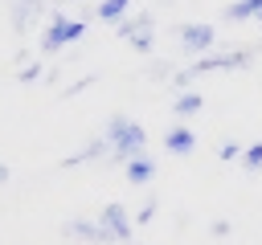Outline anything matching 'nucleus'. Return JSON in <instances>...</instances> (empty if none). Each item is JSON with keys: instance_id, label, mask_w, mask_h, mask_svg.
Here are the masks:
<instances>
[{"instance_id": "nucleus-12", "label": "nucleus", "mask_w": 262, "mask_h": 245, "mask_svg": "<svg viewBox=\"0 0 262 245\" xmlns=\"http://www.w3.org/2000/svg\"><path fill=\"white\" fill-rule=\"evenodd\" d=\"M221 20H229V24H242V20L262 24V0H233V4L221 12Z\"/></svg>"}, {"instance_id": "nucleus-2", "label": "nucleus", "mask_w": 262, "mask_h": 245, "mask_svg": "<svg viewBox=\"0 0 262 245\" xmlns=\"http://www.w3.org/2000/svg\"><path fill=\"white\" fill-rule=\"evenodd\" d=\"M262 49L258 45H242V49H233V53H205V57H192V65H184L192 78L196 74H213V69H246V65H254V57H258Z\"/></svg>"}, {"instance_id": "nucleus-18", "label": "nucleus", "mask_w": 262, "mask_h": 245, "mask_svg": "<svg viewBox=\"0 0 262 245\" xmlns=\"http://www.w3.org/2000/svg\"><path fill=\"white\" fill-rule=\"evenodd\" d=\"M217 155H221V163H229V159H242V147H237L233 139H225V143L217 147Z\"/></svg>"}, {"instance_id": "nucleus-14", "label": "nucleus", "mask_w": 262, "mask_h": 245, "mask_svg": "<svg viewBox=\"0 0 262 245\" xmlns=\"http://www.w3.org/2000/svg\"><path fill=\"white\" fill-rule=\"evenodd\" d=\"M127 8H131V0H102V4L94 8V16H98V20H106V24H115V20H123V16H127Z\"/></svg>"}, {"instance_id": "nucleus-10", "label": "nucleus", "mask_w": 262, "mask_h": 245, "mask_svg": "<svg viewBox=\"0 0 262 245\" xmlns=\"http://www.w3.org/2000/svg\"><path fill=\"white\" fill-rule=\"evenodd\" d=\"M98 159H111V143H106V135H98V139H90L82 151H74V155H66L61 159V167H78V163H98Z\"/></svg>"}, {"instance_id": "nucleus-17", "label": "nucleus", "mask_w": 262, "mask_h": 245, "mask_svg": "<svg viewBox=\"0 0 262 245\" xmlns=\"http://www.w3.org/2000/svg\"><path fill=\"white\" fill-rule=\"evenodd\" d=\"M156 212H160V200H156V196H147V200L139 204V212H135V225H151V220H156Z\"/></svg>"}, {"instance_id": "nucleus-19", "label": "nucleus", "mask_w": 262, "mask_h": 245, "mask_svg": "<svg viewBox=\"0 0 262 245\" xmlns=\"http://www.w3.org/2000/svg\"><path fill=\"white\" fill-rule=\"evenodd\" d=\"M41 74H45V69H41V61H29V65L20 69V86H29V82H37Z\"/></svg>"}, {"instance_id": "nucleus-1", "label": "nucleus", "mask_w": 262, "mask_h": 245, "mask_svg": "<svg viewBox=\"0 0 262 245\" xmlns=\"http://www.w3.org/2000/svg\"><path fill=\"white\" fill-rule=\"evenodd\" d=\"M106 143H111V163H127L131 155H139V151H147V131L131 118V114H111L106 118Z\"/></svg>"}, {"instance_id": "nucleus-15", "label": "nucleus", "mask_w": 262, "mask_h": 245, "mask_svg": "<svg viewBox=\"0 0 262 245\" xmlns=\"http://www.w3.org/2000/svg\"><path fill=\"white\" fill-rule=\"evenodd\" d=\"M242 167H246V172H262V143L242 147Z\"/></svg>"}, {"instance_id": "nucleus-3", "label": "nucleus", "mask_w": 262, "mask_h": 245, "mask_svg": "<svg viewBox=\"0 0 262 245\" xmlns=\"http://www.w3.org/2000/svg\"><path fill=\"white\" fill-rule=\"evenodd\" d=\"M115 37H123V41L135 45L139 53H151V49H156V16H151V12L123 16V20H115Z\"/></svg>"}, {"instance_id": "nucleus-9", "label": "nucleus", "mask_w": 262, "mask_h": 245, "mask_svg": "<svg viewBox=\"0 0 262 245\" xmlns=\"http://www.w3.org/2000/svg\"><path fill=\"white\" fill-rule=\"evenodd\" d=\"M164 151H172V155H192V151H196L192 127H188V122H172V127L164 131Z\"/></svg>"}, {"instance_id": "nucleus-5", "label": "nucleus", "mask_w": 262, "mask_h": 245, "mask_svg": "<svg viewBox=\"0 0 262 245\" xmlns=\"http://www.w3.org/2000/svg\"><path fill=\"white\" fill-rule=\"evenodd\" d=\"M213 41H217V29H213V24H205V20L180 24V45H184L188 57H205V53L213 49Z\"/></svg>"}, {"instance_id": "nucleus-16", "label": "nucleus", "mask_w": 262, "mask_h": 245, "mask_svg": "<svg viewBox=\"0 0 262 245\" xmlns=\"http://www.w3.org/2000/svg\"><path fill=\"white\" fill-rule=\"evenodd\" d=\"M172 74H176L172 61H147V78L151 82H172Z\"/></svg>"}, {"instance_id": "nucleus-20", "label": "nucleus", "mask_w": 262, "mask_h": 245, "mask_svg": "<svg viewBox=\"0 0 262 245\" xmlns=\"http://www.w3.org/2000/svg\"><path fill=\"white\" fill-rule=\"evenodd\" d=\"M209 233H213V237H229V233H233V225H229V220H213V225H209Z\"/></svg>"}, {"instance_id": "nucleus-21", "label": "nucleus", "mask_w": 262, "mask_h": 245, "mask_svg": "<svg viewBox=\"0 0 262 245\" xmlns=\"http://www.w3.org/2000/svg\"><path fill=\"white\" fill-rule=\"evenodd\" d=\"M8 176H12V172H8V163H0V188L8 184Z\"/></svg>"}, {"instance_id": "nucleus-7", "label": "nucleus", "mask_w": 262, "mask_h": 245, "mask_svg": "<svg viewBox=\"0 0 262 245\" xmlns=\"http://www.w3.org/2000/svg\"><path fill=\"white\" fill-rule=\"evenodd\" d=\"M98 220H102V229L115 237V241H131V212L119 204V200H111V204H102V212H98Z\"/></svg>"}, {"instance_id": "nucleus-11", "label": "nucleus", "mask_w": 262, "mask_h": 245, "mask_svg": "<svg viewBox=\"0 0 262 245\" xmlns=\"http://www.w3.org/2000/svg\"><path fill=\"white\" fill-rule=\"evenodd\" d=\"M41 8H45V0H12V33L25 37L29 24L41 16Z\"/></svg>"}, {"instance_id": "nucleus-13", "label": "nucleus", "mask_w": 262, "mask_h": 245, "mask_svg": "<svg viewBox=\"0 0 262 245\" xmlns=\"http://www.w3.org/2000/svg\"><path fill=\"white\" fill-rule=\"evenodd\" d=\"M201 106H205V98H201V90H180L176 98H172V114L184 122V118H192V114H201Z\"/></svg>"}, {"instance_id": "nucleus-8", "label": "nucleus", "mask_w": 262, "mask_h": 245, "mask_svg": "<svg viewBox=\"0 0 262 245\" xmlns=\"http://www.w3.org/2000/svg\"><path fill=\"white\" fill-rule=\"evenodd\" d=\"M156 172H160V163H156V155H151V151H139V155H131V159L123 163L127 184H135V188H147V184L156 180Z\"/></svg>"}, {"instance_id": "nucleus-4", "label": "nucleus", "mask_w": 262, "mask_h": 245, "mask_svg": "<svg viewBox=\"0 0 262 245\" xmlns=\"http://www.w3.org/2000/svg\"><path fill=\"white\" fill-rule=\"evenodd\" d=\"M82 33H86V20L57 12V16H49V24H45V33H41V53H57L61 45H74Z\"/></svg>"}, {"instance_id": "nucleus-22", "label": "nucleus", "mask_w": 262, "mask_h": 245, "mask_svg": "<svg viewBox=\"0 0 262 245\" xmlns=\"http://www.w3.org/2000/svg\"><path fill=\"white\" fill-rule=\"evenodd\" d=\"M258 49H262V45H258Z\"/></svg>"}, {"instance_id": "nucleus-6", "label": "nucleus", "mask_w": 262, "mask_h": 245, "mask_svg": "<svg viewBox=\"0 0 262 245\" xmlns=\"http://www.w3.org/2000/svg\"><path fill=\"white\" fill-rule=\"evenodd\" d=\"M61 233L66 237H78V241H94V245H115V237L102 229L98 216H74V220L61 225Z\"/></svg>"}]
</instances>
